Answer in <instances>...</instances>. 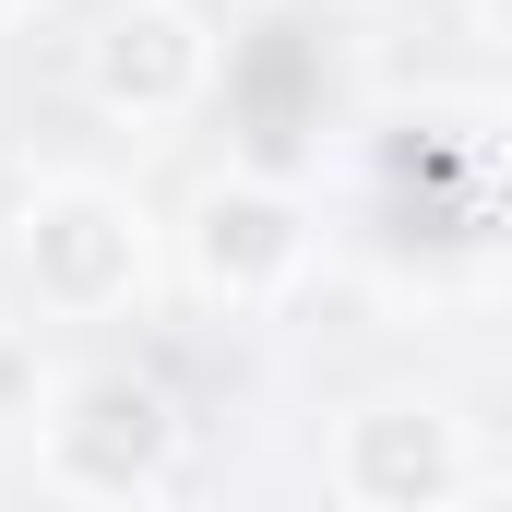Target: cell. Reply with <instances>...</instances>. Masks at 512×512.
Masks as SVG:
<instances>
[{
  "label": "cell",
  "instance_id": "cell-1",
  "mask_svg": "<svg viewBox=\"0 0 512 512\" xmlns=\"http://www.w3.org/2000/svg\"><path fill=\"white\" fill-rule=\"evenodd\" d=\"M12 251H24V286L48 310L96 322V310H120L131 286H143V215H131L120 191H96V179H60V191L24 203V239Z\"/></svg>",
  "mask_w": 512,
  "mask_h": 512
},
{
  "label": "cell",
  "instance_id": "cell-2",
  "mask_svg": "<svg viewBox=\"0 0 512 512\" xmlns=\"http://www.w3.org/2000/svg\"><path fill=\"white\" fill-rule=\"evenodd\" d=\"M167 453H179V405H167V382H143V370H96V382H72V405L48 417V477L84 489V501L155 489Z\"/></svg>",
  "mask_w": 512,
  "mask_h": 512
},
{
  "label": "cell",
  "instance_id": "cell-3",
  "mask_svg": "<svg viewBox=\"0 0 512 512\" xmlns=\"http://www.w3.org/2000/svg\"><path fill=\"white\" fill-rule=\"evenodd\" d=\"M84 84H96L108 120H167V108H191V96L215 84V36H203L179 0H120V12L96 24Z\"/></svg>",
  "mask_w": 512,
  "mask_h": 512
},
{
  "label": "cell",
  "instance_id": "cell-4",
  "mask_svg": "<svg viewBox=\"0 0 512 512\" xmlns=\"http://www.w3.org/2000/svg\"><path fill=\"white\" fill-rule=\"evenodd\" d=\"M334 489L358 512H429L465 489V429L441 405H358L334 441Z\"/></svg>",
  "mask_w": 512,
  "mask_h": 512
},
{
  "label": "cell",
  "instance_id": "cell-5",
  "mask_svg": "<svg viewBox=\"0 0 512 512\" xmlns=\"http://www.w3.org/2000/svg\"><path fill=\"white\" fill-rule=\"evenodd\" d=\"M298 262H310V227H298V203L274 179H227V191L191 203V274L227 310H262L274 286H298Z\"/></svg>",
  "mask_w": 512,
  "mask_h": 512
},
{
  "label": "cell",
  "instance_id": "cell-6",
  "mask_svg": "<svg viewBox=\"0 0 512 512\" xmlns=\"http://www.w3.org/2000/svg\"><path fill=\"white\" fill-rule=\"evenodd\" d=\"M227 84H239V131H251V155H262V167H286V155H298V131H310V108H322V60H310V36H298V24H274Z\"/></svg>",
  "mask_w": 512,
  "mask_h": 512
},
{
  "label": "cell",
  "instance_id": "cell-7",
  "mask_svg": "<svg viewBox=\"0 0 512 512\" xmlns=\"http://www.w3.org/2000/svg\"><path fill=\"white\" fill-rule=\"evenodd\" d=\"M24 382H36V358H24V346H0V405H12Z\"/></svg>",
  "mask_w": 512,
  "mask_h": 512
},
{
  "label": "cell",
  "instance_id": "cell-8",
  "mask_svg": "<svg viewBox=\"0 0 512 512\" xmlns=\"http://www.w3.org/2000/svg\"><path fill=\"white\" fill-rule=\"evenodd\" d=\"M489 12H501V36H512V0H489Z\"/></svg>",
  "mask_w": 512,
  "mask_h": 512
},
{
  "label": "cell",
  "instance_id": "cell-9",
  "mask_svg": "<svg viewBox=\"0 0 512 512\" xmlns=\"http://www.w3.org/2000/svg\"><path fill=\"white\" fill-rule=\"evenodd\" d=\"M0 24H12V0H0Z\"/></svg>",
  "mask_w": 512,
  "mask_h": 512
}]
</instances>
